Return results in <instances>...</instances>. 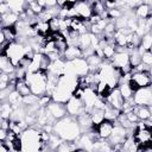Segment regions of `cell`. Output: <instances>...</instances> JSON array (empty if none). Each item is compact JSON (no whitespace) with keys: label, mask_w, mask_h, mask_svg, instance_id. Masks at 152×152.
<instances>
[{"label":"cell","mask_w":152,"mask_h":152,"mask_svg":"<svg viewBox=\"0 0 152 152\" xmlns=\"http://www.w3.org/2000/svg\"><path fill=\"white\" fill-rule=\"evenodd\" d=\"M53 133L59 135L63 140L75 141L82 134V129L75 116L65 115L53 124Z\"/></svg>","instance_id":"obj_1"},{"label":"cell","mask_w":152,"mask_h":152,"mask_svg":"<svg viewBox=\"0 0 152 152\" xmlns=\"http://www.w3.org/2000/svg\"><path fill=\"white\" fill-rule=\"evenodd\" d=\"M21 144H23V151L25 152H36L40 151L43 142L40 138V129H37L36 127L31 126L23 131L20 134Z\"/></svg>","instance_id":"obj_2"},{"label":"cell","mask_w":152,"mask_h":152,"mask_svg":"<svg viewBox=\"0 0 152 152\" xmlns=\"http://www.w3.org/2000/svg\"><path fill=\"white\" fill-rule=\"evenodd\" d=\"M25 80L28 83L32 94H34L37 96H42V95L46 94L48 71L38 70V71H34V72H27Z\"/></svg>","instance_id":"obj_3"},{"label":"cell","mask_w":152,"mask_h":152,"mask_svg":"<svg viewBox=\"0 0 152 152\" xmlns=\"http://www.w3.org/2000/svg\"><path fill=\"white\" fill-rule=\"evenodd\" d=\"M112 64L116 68L120 69L122 72H132V66L129 63V50L122 46H116V52L110 59Z\"/></svg>","instance_id":"obj_4"},{"label":"cell","mask_w":152,"mask_h":152,"mask_svg":"<svg viewBox=\"0 0 152 152\" xmlns=\"http://www.w3.org/2000/svg\"><path fill=\"white\" fill-rule=\"evenodd\" d=\"M1 53H5L17 66L19 64L20 59L23 57H25V55H26V46H25V44L15 40V42L8 43V45L6 46V49L4 51H1Z\"/></svg>","instance_id":"obj_5"},{"label":"cell","mask_w":152,"mask_h":152,"mask_svg":"<svg viewBox=\"0 0 152 152\" xmlns=\"http://www.w3.org/2000/svg\"><path fill=\"white\" fill-rule=\"evenodd\" d=\"M90 71L89 64L87 58L84 57H78L72 61H66V66H65V72L74 74L77 77L84 76Z\"/></svg>","instance_id":"obj_6"},{"label":"cell","mask_w":152,"mask_h":152,"mask_svg":"<svg viewBox=\"0 0 152 152\" xmlns=\"http://www.w3.org/2000/svg\"><path fill=\"white\" fill-rule=\"evenodd\" d=\"M129 83H131V86L133 87L134 90L140 89V88L152 87L150 71H135V70H132Z\"/></svg>","instance_id":"obj_7"},{"label":"cell","mask_w":152,"mask_h":152,"mask_svg":"<svg viewBox=\"0 0 152 152\" xmlns=\"http://www.w3.org/2000/svg\"><path fill=\"white\" fill-rule=\"evenodd\" d=\"M134 103L138 106H150L152 104V87L140 88L134 91L133 95Z\"/></svg>","instance_id":"obj_8"},{"label":"cell","mask_w":152,"mask_h":152,"mask_svg":"<svg viewBox=\"0 0 152 152\" xmlns=\"http://www.w3.org/2000/svg\"><path fill=\"white\" fill-rule=\"evenodd\" d=\"M127 135H128V131L122 125H120L118 121H115L114 122V127H113V132H112L110 137L108 138V141L113 147L114 145L122 144Z\"/></svg>","instance_id":"obj_9"},{"label":"cell","mask_w":152,"mask_h":152,"mask_svg":"<svg viewBox=\"0 0 152 152\" xmlns=\"http://www.w3.org/2000/svg\"><path fill=\"white\" fill-rule=\"evenodd\" d=\"M64 104H65L68 115H71V116H75V118L77 115H80L81 113H83L84 110H87L83 101L81 99L75 97V96H71Z\"/></svg>","instance_id":"obj_10"},{"label":"cell","mask_w":152,"mask_h":152,"mask_svg":"<svg viewBox=\"0 0 152 152\" xmlns=\"http://www.w3.org/2000/svg\"><path fill=\"white\" fill-rule=\"evenodd\" d=\"M91 1H76L72 6L76 11V14L78 18H82L84 20L89 19L94 13H93V5H91Z\"/></svg>","instance_id":"obj_11"},{"label":"cell","mask_w":152,"mask_h":152,"mask_svg":"<svg viewBox=\"0 0 152 152\" xmlns=\"http://www.w3.org/2000/svg\"><path fill=\"white\" fill-rule=\"evenodd\" d=\"M45 108H46L48 113H49L56 121L59 120V119H62V118H64L65 115H68L65 104L62 103V102H57V101H53V100H52Z\"/></svg>","instance_id":"obj_12"},{"label":"cell","mask_w":152,"mask_h":152,"mask_svg":"<svg viewBox=\"0 0 152 152\" xmlns=\"http://www.w3.org/2000/svg\"><path fill=\"white\" fill-rule=\"evenodd\" d=\"M104 100L107 101L108 104H110V106H113V107H115V108H118L120 110L122 109L124 102H125V99L122 97V95H121V93H120V90H119L118 87L113 88L110 90V93L108 94V96Z\"/></svg>","instance_id":"obj_13"},{"label":"cell","mask_w":152,"mask_h":152,"mask_svg":"<svg viewBox=\"0 0 152 152\" xmlns=\"http://www.w3.org/2000/svg\"><path fill=\"white\" fill-rule=\"evenodd\" d=\"M113 127H114V121H110V120H107L104 119L99 126L95 127L96 132H97V135L99 138L101 139H108L113 132Z\"/></svg>","instance_id":"obj_14"},{"label":"cell","mask_w":152,"mask_h":152,"mask_svg":"<svg viewBox=\"0 0 152 152\" xmlns=\"http://www.w3.org/2000/svg\"><path fill=\"white\" fill-rule=\"evenodd\" d=\"M78 57H83V51L81 48H78L77 45H72V44H69L66 50L64 51L63 53V58L65 61H72L75 58H78Z\"/></svg>","instance_id":"obj_15"},{"label":"cell","mask_w":152,"mask_h":152,"mask_svg":"<svg viewBox=\"0 0 152 152\" xmlns=\"http://www.w3.org/2000/svg\"><path fill=\"white\" fill-rule=\"evenodd\" d=\"M15 65L13 64V62L5 55L1 53L0 55V72H6V74H12L15 71Z\"/></svg>","instance_id":"obj_16"},{"label":"cell","mask_w":152,"mask_h":152,"mask_svg":"<svg viewBox=\"0 0 152 152\" xmlns=\"http://www.w3.org/2000/svg\"><path fill=\"white\" fill-rule=\"evenodd\" d=\"M19 19H20V15L18 12L10 11L8 13L1 15V26H14Z\"/></svg>","instance_id":"obj_17"},{"label":"cell","mask_w":152,"mask_h":152,"mask_svg":"<svg viewBox=\"0 0 152 152\" xmlns=\"http://www.w3.org/2000/svg\"><path fill=\"white\" fill-rule=\"evenodd\" d=\"M90 118H91V121H93V125L94 127L99 126L106 118H104V109H101V108H96V107H93L90 110Z\"/></svg>","instance_id":"obj_18"},{"label":"cell","mask_w":152,"mask_h":152,"mask_svg":"<svg viewBox=\"0 0 152 152\" xmlns=\"http://www.w3.org/2000/svg\"><path fill=\"white\" fill-rule=\"evenodd\" d=\"M151 10H152L151 6L142 2L134 8V14L138 19H147L151 17Z\"/></svg>","instance_id":"obj_19"},{"label":"cell","mask_w":152,"mask_h":152,"mask_svg":"<svg viewBox=\"0 0 152 152\" xmlns=\"http://www.w3.org/2000/svg\"><path fill=\"white\" fill-rule=\"evenodd\" d=\"M118 88H119V90H120V93H121V95H122V97H124L125 100H131V99H133V95H134V91H135V90L133 89V87L131 86L129 82L119 83Z\"/></svg>","instance_id":"obj_20"},{"label":"cell","mask_w":152,"mask_h":152,"mask_svg":"<svg viewBox=\"0 0 152 152\" xmlns=\"http://www.w3.org/2000/svg\"><path fill=\"white\" fill-rule=\"evenodd\" d=\"M87 61H88L90 71H99V69L101 68V64H102V62H103V58L100 57V56L96 55V53H93L91 56L87 57Z\"/></svg>","instance_id":"obj_21"},{"label":"cell","mask_w":152,"mask_h":152,"mask_svg":"<svg viewBox=\"0 0 152 152\" xmlns=\"http://www.w3.org/2000/svg\"><path fill=\"white\" fill-rule=\"evenodd\" d=\"M77 46L81 48L82 51L86 50V49L93 48V43H91V33H90V32H87V33H82V34H80Z\"/></svg>","instance_id":"obj_22"},{"label":"cell","mask_w":152,"mask_h":152,"mask_svg":"<svg viewBox=\"0 0 152 152\" xmlns=\"http://www.w3.org/2000/svg\"><path fill=\"white\" fill-rule=\"evenodd\" d=\"M120 113H121L120 109H118V108H115V107H113V106H110L108 103L104 107V118L107 120H110V121H114L115 122L118 120Z\"/></svg>","instance_id":"obj_23"},{"label":"cell","mask_w":152,"mask_h":152,"mask_svg":"<svg viewBox=\"0 0 152 152\" xmlns=\"http://www.w3.org/2000/svg\"><path fill=\"white\" fill-rule=\"evenodd\" d=\"M37 34H40V36H48L51 33V30H50V24L49 21H42V20H38L34 25H33Z\"/></svg>","instance_id":"obj_24"},{"label":"cell","mask_w":152,"mask_h":152,"mask_svg":"<svg viewBox=\"0 0 152 152\" xmlns=\"http://www.w3.org/2000/svg\"><path fill=\"white\" fill-rule=\"evenodd\" d=\"M15 90H17L23 97H24V96H27V95H30V94H32L31 88H30L28 83L26 82V80H17Z\"/></svg>","instance_id":"obj_25"},{"label":"cell","mask_w":152,"mask_h":152,"mask_svg":"<svg viewBox=\"0 0 152 152\" xmlns=\"http://www.w3.org/2000/svg\"><path fill=\"white\" fill-rule=\"evenodd\" d=\"M133 110L137 113L139 120L146 121L151 116V110H150V107L148 106H138V104H135L134 108H133Z\"/></svg>","instance_id":"obj_26"},{"label":"cell","mask_w":152,"mask_h":152,"mask_svg":"<svg viewBox=\"0 0 152 152\" xmlns=\"http://www.w3.org/2000/svg\"><path fill=\"white\" fill-rule=\"evenodd\" d=\"M13 106L6 100V101H1V106H0V115L2 119H11L12 113H13Z\"/></svg>","instance_id":"obj_27"},{"label":"cell","mask_w":152,"mask_h":152,"mask_svg":"<svg viewBox=\"0 0 152 152\" xmlns=\"http://www.w3.org/2000/svg\"><path fill=\"white\" fill-rule=\"evenodd\" d=\"M151 46H152V33L151 32H147V33H145L141 37L140 45L138 46V49H139L140 52H144L146 50H150Z\"/></svg>","instance_id":"obj_28"},{"label":"cell","mask_w":152,"mask_h":152,"mask_svg":"<svg viewBox=\"0 0 152 152\" xmlns=\"http://www.w3.org/2000/svg\"><path fill=\"white\" fill-rule=\"evenodd\" d=\"M129 63H131L132 68H134V66H137L138 64L141 63V52L139 51L138 48H134V49L129 50Z\"/></svg>","instance_id":"obj_29"},{"label":"cell","mask_w":152,"mask_h":152,"mask_svg":"<svg viewBox=\"0 0 152 152\" xmlns=\"http://www.w3.org/2000/svg\"><path fill=\"white\" fill-rule=\"evenodd\" d=\"M50 30L51 32H59L61 31V18L59 17H53L50 21Z\"/></svg>","instance_id":"obj_30"},{"label":"cell","mask_w":152,"mask_h":152,"mask_svg":"<svg viewBox=\"0 0 152 152\" xmlns=\"http://www.w3.org/2000/svg\"><path fill=\"white\" fill-rule=\"evenodd\" d=\"M141 63H144L148 66H152V52L150 50L141 52Z\"/></svg>","instance_id":"obj_31"},{"label":"cell","mask_w":152,"mask_h":152,"mask_svg":"<svg viewBox=\"0 0 152 152\" xmlns=\"http://www.w3.org/2000/svg\"><path fill=\"white\" fill-rule=\"evenodd\" d=\"M51 101H52V96H51V95H48V94H44V95L39 96L38 104H39L40 107H46Z\"/></svg>","instance_id":"obj_32"},{"label":"cell","mask_w":152,"mask_h":152,"mask_svg":"<svg viewBox=\"0 0 152 152\" xmlns=\"http://www.w3.org/2000/svg\"><path fill=\"white\" fill-rule=\"evenodd\" d=\"M7 134H8V129L0 127V140H1V141H5V140H6Z\"/></svg>","instance_id":"obj_33"},{"label":"cell","mask_w":152,"mask_h":152,"mask_svg":"<svg viewBox=\"0 0 152 152\" xmlns=\"http://www.w3.org/2000/svg\"><path fill=\"white\" fill-rule=\"evenodd\" d=\"M10 151H11V148L6 144V141H1L0 142V152H10Z\"/></svg>","instance_id":"obj_34"},{"label":"cell","mask_w":152,"mask_h":152,"mask_svg":"<svg viewBox=\"0 0 152 152\" xmlns=\"http://www.w3.org/2000/svg\"><path fill=\"white\" fill-rule=\"evenodd\" d=\"M57 5L59 7H64V6L70 5V4H69V0H57Z\"/></svg>","instance_id":"obj_35"},{"label":"cell","mask_w":152,"mask_h":152,"mask_svg":"<svg viewBox=\"0 0 152 152\" xmlns=\"http://www.w3.org/2000/svg\"><path fill=\"white\" fill-rule=\"evenodd\" d=\"M142 2H144V4H146V5H148V6H151V7H152V0H142Z\"/></svg>","instance_id":"obj_36"},{"label":"cell","mask_w":152,"mask_h":152,"mask_svg":"<svg viewBox=\"0 0 152 152\" xmlns=\"http://www.w3.org/2000/svg\"><path fill=\"white\" fill-rule=\"evenodd\" d=\"M150 76H151V81H152V66L150 68Z\"/></svg>","instance_id":"obj_37"},{"label":"cell","mask_w":152,"mask_h":152,"mask_svg":"<svg viewBox=\"0 0 152 152\" xmlns=\"http://www.w3.org/2000/svg\"><path fill=\"white\" fill-rule=\"evenodd\" d=\"M77 1H90V0H77Z\"/></svg>","instance_id":"obj_38"},{"label":"cell","mask_w":152,"mask_h":152,"mask_svg":"<svg viewBox=\"0 0 152 152\" xmlns=\"http://www.w3.org/2000/svg\"><path fill=\"white\" fill-rule=\"evenodd\" d=\"M150 51H151V52H152V46H151V48H150Z\"/></svg>","instance_id":"obj_39"}]
</instances>
